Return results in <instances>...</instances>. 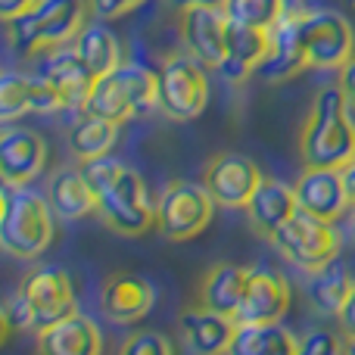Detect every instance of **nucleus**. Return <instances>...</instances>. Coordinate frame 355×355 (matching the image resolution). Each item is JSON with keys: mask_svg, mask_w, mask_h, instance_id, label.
Wrapping results in <instances>:
<instances>
[{"mask_svg": "<svg viewBox=\"0 0 355 355\" xmlns=\"http://www.w3.org/2000/svg\"><path fill=\"white\" fill-rule=\"evenodd\" d=\"M343 87H321L300 128V156L306 168H346L355 159V122Z\"/></svg>", "mask_w": 355, "mask_h": 355, "instance_id": "nucleus-1", "label": "nucleus"}, {"mask_svg": "<svg viewBox=\"0 0 355 355\" xmlns=\"http://www.w3.org/2000/svg\"><path fill=\"white\" fill-rule=\"evenodd\" d=\"M56 209L50 196L25 187V184H3L0 196V246L16 259H37L50 250L56 237Z\"/></svg>", "mask_w": 355, "mask_h": 355, "instance_id": "nucleus-2", "label": "nucleus"}, {"mask_svg": "<svg viewBox=\"0 0 355 355\" xmlns=\"http://www.w3.org/2000/svg\"><path fill=\"white\" fill-rule=\"evenodd\" d=\"M85 0H37L35 10L6 19V41L19 56L66 47L85 28Z\"/></svg>", "mask_w": 355, "mask_h": 355, "instance_id": "nucleus-3", "label": "nucleus"}, {"mask_svg": "<svg viewBox=\"0 0 355 355\" xmlns=\"http://www.w3.org/2000/svg\"><path fill=\"white\" fill-rule=\"evenodd\" d=\"M153 106H159V81L156 72H150L141 62H122L116 72L97 78L91 97L85 103V112L103 116L110 122L122 125L131 116H144Z\"/></svg>", "mask_w": 355, "mask_h": 355, "instance_id": "nucleus-4", "label": "nucleus"}, {"mask_svg": "<svg viewBox=\"0 0 355 355\" xmlns=\"http://www.w3.org/2000/svg\"><path fill=\"white\" fill-rule=\"evenodd\" d=\"M271 243L281 252L287 262H293L302 271H318L324 268L331 259L340 256V234L334 225L315 218V215L296 209L275 234H271Z\"/></svg>", "mask_w": 355, "mask_h": 355, "instance_id": "nucleus-5", "label": "nucleus"}, {"mask_svg": "<svg viewBox=\"0 0 355 355\" xmlns=\"http://www.w3.org/2000/svg\"><path fill=\"white\" fill-rule=\"evenodd\" d=\"M209 69L190 53H168L156 69L159 110L175 122H190L209 103Z\"/></svg>", "mask_w": 355, "mask_h": 355, "instance_id": "nucleus-6", "label": "nucleus"}, {"mask_svg": "<svg viewBox=\"0 0 355 355\" xmlns=\"http://www.w3.org/2000/svg\"><path fill=\"white\" fill-rule=\"evenodd\" d=\"M215 200L202 184L172 181L156 200V231L168 240H193L209 227Z\"/></svg>", "mask_w": 355, "mask_h": 355, "instance_id": "nucleus-7", "label": "nucleus"}, {"mask_svg": "<svg viewBox=\"0 0 355 355\" xmlns=\"http://www.w3.org/2000/svg\"><path fill=\"white\" fill-rule=\"evenodd\" d=\"M100 218L122 237H144L156 227V202H150L147 184L135 168H122L112 187L100 196Z\"/></svg>", "mask_w": 355, "mask_h": 355, "instance_id": "nucleus-8", "label": "nucleus"}, {"mask_svg": "<svg viewBox=\"0 0 355 355\" xmlns=\"http://www.w3.org/2000/svg\"><path fill=\"white\" fill-rule=\"evenodd\" d=\"M302 41H306L309 66L315 69H343L355 56V28L343 12L306 10L302 16Z\"/></svg>", "mask_w": 355, "mask_h": 355, "instance_id": "nucleus-9", "label": "nucleus"}, {"mask_svg": "<svg viewBox=\"0 0 355 355\" xmlns=\"http://www.w3.org/2000/svg\"><path fill=\"white\" fill-rule=\"evenodd\" d=\"M19 290L28 300L31 312H35V327H50L53 321L66 318V315L78 312L75 302V287L72 277L60 268V265H35L25 271L19 281Z\"/></svg>", "mask_w": 355, "mask_h": 355, "instance_id": "nucleus-10", "label": "nucleus"}, {"mask_svg": "<svg viewBox=\"0 0 355 355\" xmlns=\"http://www.w3.org/2000/svg\"><path fill=\"white\" fill-rule=\"evenodd\" d=\"M178 35L184 41L193 60H200L206 69H221L227 56V35H231V19L225 6H196V10L178 12Z\"/></svg>", "mask_w": 355, "mask_h": 355, "instance_id": "nucleus-11", "label": "nucleus"}, {"mask_svg": "<svg viewBox=\"0 0 355 355\" xmlns=\"http://www.w3.org/2000/svg\"><path fill=\"white\" fill-rule=\"evenodd\" d=\"M302 16H306V10L296 6V0H287L284 16L268 28L271 50L259 72H262V78L271 81V85L290 81L293 75H300L302 69L309 66L306 41H302Z\"/></svg>", "mask_w": 355, "mask_h": 355, "instance_id": "nucleus-12", "label": "nucleus"}, {"mask_svg": "<svg viewBox=\"0 0 355 355\" xmlns=\"http://www.w3.org/2000/svg\"><path fill=\"white\" fill-rule=\"evenodd\" d=\"M262 172L252 159L240 153H215L202 168V187L215 200V206L246 209L256 187L262 184Z\"/></svg>", "mask_w": 355, "mask_h": 355, "instance_id": "nucleus-13", "label": "nucleus"}, {"mask_svg": "<svg viewBox=\"0 0 355 355\" xmlns=\"http://www.w3.org/2000/svg\"><path fill=\"white\" fill-rule=\"evenodd\" d=\"M293 293H290V284L281 271L268 268V265H256L250 268L246 277V290L240 309L234 315L237 324H268V321H281L287 315Z\"/></svg>", "mask_w": 355, "mask_h": 355, "instance_id": "nucleus-14", "label": "nucleus"}, {"mask_svg": "<svg viewBox=\"0 0 355 355\" xmlns=\"http://www.w3.org/2000/svg\"><path fill=\"white\" fill-rule=\"evenodd\" d=\"M293 190L296 206L302 212L315 215V218L327 221V225L340 221L352 206L349 190H346L343 181V168H306L300 175V181L293 184Z\"/></svg>", "mask_w": 355, "mask_h": 355, "instance_id": "nucleus-15", "label": "nucleus"}, {"mask_svg": "<svg viewBox=\"0 0 355 355\" xmlns=\"http://www.w3.org/2000/svg\"><path fill=\"white\" fill-rule=\"evenodd\" d=\"M156 306V290L137 271H112L100 287V309L112 324H135Z\"/></svg>", "mask_w": 355, "mask_h": 355, "instance_id": "nucleus-16", "label": "nucleus"}, {"mask_svg": "<svg viewBox=\"0 0 355 355\" xmlns=\"http://www.w3.org/2000/svg\"><path fill=\"white\" fill-rule=\"evenodd\" d=\"M41 78L60 94L62 106L75 112H85V103L91 97L97 75L87 69V62L78 56L75 47H60L50 50L41 62Z\"/></svg>", "mask_w": 355, "mask_h": 355, "instance_id": "nucleus-17", "label": "nucleus"}, {"mask_svg": "<svg viewBox=\"0 0 355 355\" xmlns=\"http://www.w3.org/2000/svg\"><path fill=\"white\" fill-rule=\"evenodd\" d=\"M237 321L206 306H190L178 318V337L190 355H227Z\"/></svg>", "mask_w": 355, "mask_h": 355, "instance_id": "nucleus-18", "label": "nucleus"}, {"mask_svg": "<svg viewBox=\"0 0 355 355\" xmlns=\"http://www.w3.org/2000/svg\"><path fill=\"white\" fill-rule=\"evenodd\" d=\"M66 110L60 94L41 78V75H22V72H3L0 75V119L12 122L19 116H44V112Z\"/></svg>", "mask_w": 355, "mask_h": 355, "instance_id": "nucleus-19", "label": "nucleus"}, {"mask_svg": "<svg viewBox=\"0 0 355 355\" xmlns=\"http://www.w3.org/2000/svg\"><path fill=\"white\" fill-rule=\"evenodd\" d=\"M37 355H103V337L100 327L87 315L72 312L66 318L41 327L35 340Z\"/></svg>", "mask_w": 355, "mask_h": 355, "instance_id": "nucleus-20", "label": "nucleus"}, {"mask_svg": "<svg viewBox=\"0 0 355 355\" xmlns=\"http://www.w3.org/2000/svg\"><path fill=\"white\" fill-rule=\"evenodd\" d=\"M47 166V144L28 128H3L0 135V175L3 184H28Z\"/></svg>", "mask_w": 355, "mask_h": 355, "instance_id": "nucleus-21", "label": "nucleus"}, {"mask_svg": "<svg viewBox=\"0 0 355 355\" xmlns=\"http://www.w3.org/2000/svg\"><path fill=\"white\" fill-rule=\"evenodd\" d=\"M271 37L268 28H252V25H237L231 22V35H227V56L221 62L218 72L227 81H243L252 72L262 69V62L268 60Z\"/></svg>", "mask_w": 355, "mask_h": 355, "instance_id": "nucleus-22", "label": "nucleus"}, {"mask_svg": "<svg viewBox=\"0 0 355 355\" xmlns=\"http://www.w3.org/2000/svg\"><path fill=\"white\" fill-rule=\"evenodd\" d=\"M296 209H300L296 206V190L290 184L277 181V178H262L252 200L246 202V215H250L252 231L262 234V237H271Z\"/></svg>", "mask_w": 355, "mask_h": 355, "instance_id": "nucleus-23", "label": "nucleus"}, {"mask_svg": "<svg viewBox=\"0 0 355 355\" xmlns=\"http://www.w3.org/2000/svg\"><path fill=\"white\" fill-rule=\"evenodd\" d=\"M246 277H250V268H243V265H227V262L212 265V268L202 275L196 300H200V306L234 318L240 309V300H243Z\"/></svg>", "mask_w": 355, "mask_h": 355, "instance_id": "nucleus-24", "label": "nucleus"}, {"mask_svg": "<svg viewBox=\"0 0 355 355\" xmlns=\"http://www.w3.org/2000/svg\"><path fill=\"white\" fill-rule=\"evenodd\" d=\"M50 206L56 209V215L66 221H78V218H87L100 209V200L91 187H87L85 175L81 168L75 166H66V168H56L53 178H50Z\"/></svg>", "mask_w": 355, "mask_h": 355, "instance_id": "nucleus-25", "label": "nucleus"}, {"mask_svg": "<svg viewBox=\"0 0 355 355\" xmlns=\"http://www.w3.org/2000/svg\"><path fill=\"white\" fill-rule=\"evenodd\" d=\"M352 290H355V277H352L349 265L337 256V259H331L324 268H318V271L309 275L306 293H309V302H312L318 312L340 315V309L346 306V300H349Z\"/></svg>", "mask_w": 355, "mask_h": 355, "instance_id": "nucleus-26", "label": "nucleus"}, {"mask_svg": "<svg viewBox=\"0 0 355 355\" xmlns=\"http://www.w3.org/2000/svg\"><path fill=\"white\" fill-rule=\"evenodd\" d=\"M300 352V337L281 324H237L227 355H296Z\"/></svg>", "mask_w": 355, "mask_h": 355, "instance_id": "nucleus-27", "label": "nucleus"}, {"mask_svg": "<svg viewBox=\"0 0 355 355\" xmlns=\"http://www.w3.org/2000/svg\"><path fill=\"white\" fill-rule=\"evenodd\" d=\"M75 50H78V56L87 62V69H91L97 78H103V75L116 72V69L122 66V47H119L116 35L103 25V19L87 22L85 28L78 31Z\"/></svg>", "mask_w": 355, "mask_h": 355, "instance_id": "nucleus-28", "label": "nucleus"}, {"mask_svg": "<svg viewBox=\"0 0 355 355\" xmlns=\"http://www.w3.org/2000/svg\"><path fill=\"white\" fill-rule=\"evenodd\" d=\"M116 135H119V122H110V119L94 116V112H81L78 122L69 131V150L75 153L78 162L100 159V156H110Z\"/></svg>", "mask_w": 355, "mask_h": 355, "instance_id": "nucleus-29", "label": "nucleus"}, {"mask_svg": "<svg viewBox=\"0 0 355 355\" xmlns=\"http://www.w3.org/2000/svg\"><path fill=\"white\" fill-rule=\"evenodd\" d=\"M287 10V0H225V12L231 22L271 28Z\"/></svg>", "mask_w": 355, "mask_h": 355, "instance_id": "nucleus-30", "label": "nucleus"}, {"mask_svg": "<svg viewBox=\"0 0 355 355\" xmlns=\"http://www.w3.org/2000/svg\"><path fill=\"white\" fill-rule=\"evenodd\" d=\"M81 175H85V181H87V187L97 193V200L106 193V190L112 187V181L119 178V172H122V162H116L112 156H100V159H87V162H81Z\"/></svg>", "mask_w": 355, "mask_h": 355, "instance_id": "nucleus-31", "label": "nucleus"}, {"mask_svg": "<svg viewBox=\"0 0 355 355\" xmlns=\"http://www.w3.org/2000/svg\"><path fill=\"white\" fill-rule=\"evenodd\" d=\"M0 321H3V334H6V337H10V334H16V331H37V327H35V312H31L28 300L22 296V290H16V293L6 296L3 312H0Z\"/></svg>", "mask_w": 355, "mask_h": 355, "instance_id": "nucleus-32", "label": "nucleus"}, {"mask_svg": "<svg viewBox=\"0 0 355 355\" xmlns=\"http://www.w3.org/2000/svg\"><path fill=\"white\" fill-rule=\"evenodd\" d=\"M119 355H175V346L159 331H137L125 337V343L119 346Z\"/></svg>", "mask_w": 355, "mask_h": 355, "instance_id": "nucleus-33", "label": "nucleus"}, {"mask_svg": "<svg viewBox=\"0 0 355 355\" xmlns=\"http://www.w3.org/2000/svg\"><path fill=\"white\" fill-rule=\"evenodd\" d=\"M343 340L331 331H309L300 340V352L296 355H343Z\"/></svg>", "mask_w": 355, "mask_h": 355, "instance_id": "nucleus-34", "label": "nucleus"}, {"mask_svg": "<svg viewBox=\"0 0 355 355\" xmlns=\"http://www.w3.org/2000/svg\"><path fill=\"white\" fill-rule=\"evenodd\" d=\"M144 0H87V6H91V12L97 19H119L125 16V12L137 10Z\"/></svg>", "mask_w": 355, "mask_h": 355, "instance_id": "nucleus-35", "label": "nucleus"}, {"mask_svg": "<svg viewBox=\"0 0 355 355\" xmlns=\"http://www.w3.org/2000/svg\"><path fill=\"white\" fill-rule=\"evenodd\" d=\"M337 321H340V331H343V337H346V340H355V290L349 293L346 306L340 309Z\"/></svg>", "mask_w": 355, "mask_h": 355, "instance_id": "nucleus-36", "label": "nucleus"}, {"mask_svg": "<svg viewBox=\"0 0 355 355\" xmlns=\"http://www.w3.org/2000/svg\"><path fill=\"white\" fill-rule=\"evenodd\" d=\"M340 87H343V94H346V100H349V106L355 110V56L349 62H346L343 69H340V81H337Z\"/></svg>", "mask_w": 355, "mask_h": 355, "instance_id": "nucleus-37", "label": "nucleus"}, {"mask_svg": "<svg viewBox=\"0 0 355 355\" xmlns=\"http://www.w3.org/2000/svg\"><path fill=\"white\" fill-rule=\"evenodd\" d=\"M35 6H37V0H0V16H3V22H6V19H16V16H22V12L35 10Z\"/></svg>", "mask_w": 355, "mask_h": 355, "instance_id": "nucleus-38", "label": "nucleus"}, {"mask_svg": "<svg viewBox=\"0 0 355 355\" xmlns=\"http://www.w3.org/2000/svg\"><path fill=\"white\" fill-rule=\"evenodd\" d=\"M178 12L181 10H196V6H225V0H168Z\"/></svg>", "mask_w": 355, "mask_h": 355, "instance_id": "nucleus-39", "label": "nucleus"}, {"mask_svg": "<svg viewBox=\"0 0 355 355\" xmlns=\"http://www.w3.org/2000/svg\"><path fill=\"white\" fill-rule=\"evenodd\" d=\"M343 181H346V190H349V200H352V206H355V159L343 168Z\"/></svg>", "mask_w": 355, "mask_h": 355, "instance_id": "nucleus-40", "label": "nucleus"}, {"mask_svg": "<svg viewBox=\"0 0 355 355\" xmlns=\"http://www.w3.org/2000/svg\"><path fill=\"white\" fill-rule=\"evenodd\" d=\"M343 355H355V340H346V346H343Z\"/></svg>", "mask_w": 355, "mask_h": 355, "instance_id": "nucleus-41", "label": "nucleus"}, {"mask_svg": "<svg viewBox=\"0 0 355 355\" xmlns=\"http://www.w3.org/2000/svg\"><path fill=\"white\" fill-rule=\"evenodd\" d=\"M349 234H352V240H355V212L349 215Z\"/></svg>", "mask_w": 355, "mask_h": 355, "instance_id": "nucleus-42", "label": "nucleus"}]
</instances>
